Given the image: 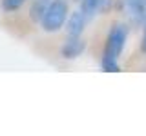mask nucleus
Here are the masks:
<instances>
[{
  "label": "nucleus",
  "mask_w": 146,
  "mask_h": 136,
  "mask_svg": "<svg viewBox=\"0 0 146 136\" xmlns=\"http://www.w3.org/2000/svg\"><path fill=\"white\" fill-rule=\"evenodd\" d=\"M128 38V27L122 24H115L111 27L108 35V42H106V49H104V56H102V69L108 73H115L119 71V63L117 58L121 56L122 49H124Z\"/></svg>",
  "instance_id": "1"
},
{
  "label": "nucleus",
  "mask_w": 146,
  "mask_h": 136,
  "mask_svg": "<svg viewBox=\"0 0 146 136\" xmlns=\"http://www.w3.org/2000/svg\"><path fill=\"white\" fill-rule=\"evenodd\" d=\"M68 18V4L66 0H51L46 7L44 15L40 16V24L42 29L48 33H55L64 26Z\"/></svg>",
  "instance_id": "2"
},
{
  "label": "nucleus",
  "mask_w": 146,
  "mask_h": 136,
  "mask_svg": "<svg viewBox=\"0 0 146 136\" xmlns=\"http://www.w3.org/2000/svg\"><path fill=\"white\" fill-rule=\"evenodd\" d=\"M122 6L128 18L133 24H143L144 20V9H143V0H122Z\"/></svg>",
  "instance_id": "3"
},
{
  "label": "nucleus",
  "mask_w": 146,
  "mask_h": 136,
  "mask_svg": "<svg viewBox=\"0 0 146 136\" xmlns=\"http://www.w3.org/2000/svg\"><path fill=\"white\" fill-rule=\"evenodd\" d=\"M84 49H86V45L79 36H70V40H68L62 47V56L68 58V60H73V58L80 56V54L84 53Z\"/></svg>",
  "instance_id": "4"
},
{
  "label": "nucleus",
  "mask_w": 146,
  "mask_h": 136,
  "mask_svg": "<svg viewBox=\"0 0 146 136\" xmlns=\"http://www.w3.org/2000/svg\"><path fill=\"white\" fill-rule=\"evenodd\" d=\"M86 22H88V18H86V15L82 11L71 13L70 20H68V35L70 36H80L84 27H86Z\"/></svg>",
  "instance_id": "5"
},
{
  "label": "nucleus",
  "mask_w": 146,
  "mask_h": 136,
  "mask_svg": "<svg viewBox=\"0 0 146 136\" xmlns=\"http://www.w3.org/2000/svg\"><path fill=\"white\" fill-rule=\"evenodd\" d=\"M80 6H82L80 11L86 15L88 20H91V18L95 16V13H97V9H99V0H82Z\"/></svg>",
  "instance_id": "6"
},
{
  "label": "nucleus",
  "mask_w": 146,
  "mask_h": 136,
  "mask_svg": "<svg viewBox=\"0 0 146 136\" xmlns=\"http://www.w3.org/2000/svg\"><path fill=\"white\" fill-rule=\"evenodd\" d=\"M24 2H26V0H2V7L6 9V11L11 13V11H17Z\"/></svg>",
  "instance_id": "7"
},
{
  "label": "nucleus",
  "mask_w": 146,
  "mask_h": 136,
  "mask_svg": "<svg viewBox=\"0 0 146 136\" xmlns=\"http://www.w3.org/2000/svg\"><path fill=\"white\" fill-rule=\"evenodd\" d=\"M113 6V0H99V9L102 13H108Z\"/></svg>",
  "instance_id": "8"
},
{
  "label": "nucleus",
  "mask_w": 146,
  "mask_h": 136,
  "mask_svg": "<svg viewBox=\"0 0 146 136\" xmlns=\"http://www.w3.org/2000/svg\"><path fill=\"white\" fill-rule=\"evenodd\" d=\"M143 9H144V20H143L144 33H143V44H141V47H143V51L146 53V0H143Z\"/></svg>",
  "instance_id": "9"
}]
</instances>
